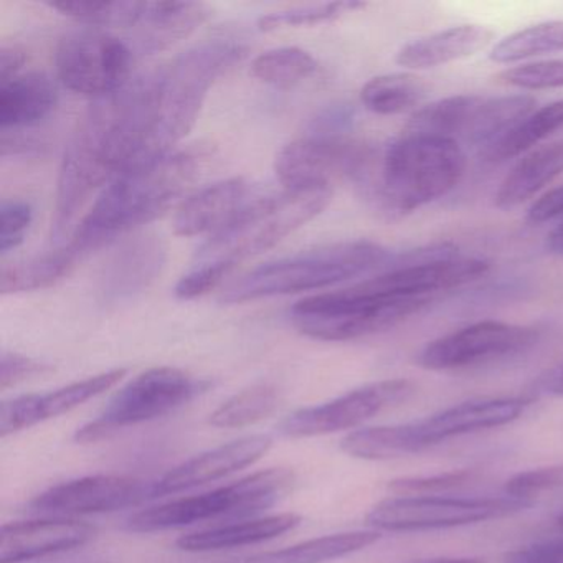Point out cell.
Instances as JSON below:
<instances>
[{
  "mask_svg": "<svg viewBox=\"0 0 563 563\" xmlns=\"http://www.w3.org/2000/svg\"><path fill=\"white\" fill-rule=\"evenodd\" d=\"M431 298H387L364 282L301 299L292 306V325L306 338L322 342H345L387 331L427 308Z\"/></svg>",
  "mask_w": 563,
  "mask_h": 563,
  "instance_id": "cell-8",
  "label": "cell"
},
{
  "mask_svg": "<svg viewBox=\"0 0 563 563\" xmlns=\"http://www.w3.org/2000/svg\"><path fill=\"white\" fill-rule=\"evenodd\" d=\"M352 121H354V110L345 104H338V107L322 111L311 121L309 134L344 136L345 131L351 128Z\"/></svg>",
  "mask_w": 563,
  "mask_h": 563,
  "instance_id": "cell-44",
  "label": "cell"
},
{
  "mask_svg": "<svg viewBox=\"0 0 563 563\" xmlns=\"http://www.w3.org/2000/svg\"><path fill=\"white\" fill-rule=\"evenodd\" d=\"M562 217L563 187H556V189L543 194L537 202L530 206L529 212H527V220L533 225L552 222V220L562 219Z\"/></svg>",
  "mask_w": 563,
  "mask_h": 563,
  "instance_id": "cell-45",
  "label": "cell"
},
{
  "mask_svg": "<svg viewBox=\"0 0 563 563\" xmlns=\"http://www.w3.org/2000/svg\"><path fill=\"white\" fill-rule=\"evenodd\" d=\"M374 151L345 136L308 134L286 144L275 173L286 190H332L338 179L361 180Z\"/></svg>",
  "mask_w": 563,
  "mask_h": 563,
  "instance_id": "cell-13",
  "label": "cell"
},
{
  "mask_svg": "<svg viewBox=\"0 0 563 563\" xmlns=\"http://www.w3.org/2000/svg\"><path fill=\"white\" fill-rule=\"evenodd\" d=\"M559 52H563V21H550L507 35L493 48L489 58L496 64H516Z\"/></svg>",
  "mask_w": 563,
  "mask_h": 563,
  "instance_id": "cell-33",
  "label": "cell"
},
{
  "mask_svg": "<svg viewBox=\"0 0 563 563\" xmlns=\"http://www.w3.org/2000/svg\"><path fill=\"white\" fill-rule=\"evenodd\" d=\"M301 523L296 514H275V516L252 517L239 522L222 523L210 529L186 533L177 539V549L183 552L202 553L216 550L235 549L276 539Z\"/></svg>",
  "mask_w": 563,
  "mask_h": 563,
  "instance_id": "cell-24",
  "label": "cell"
},
{
  "mask_svg": "<svg viewBox=\"0 0 563 563\" xmlns=\"http://www.w3.org/2000/svg\"><path fill=\"white\" fill-rule=\"evenodd\" d=\"M55 62L58 78L68 90L95 100L117 93L133 80V48L98 29L67 35L58 45Z\"/></svg>",
  "mask_w": 563,
  "mask_h": 563,
  "instance_id": "cell-12",
  "label": "cell"
},
{
  "mask_svg": "<svg viewBox=\"0 0 563 563\" xmlns=\"http://www.w3.org/2000/svg\"><path fill=\"white\" fill-rule=\"evenodd\" d=\"M473 474L470 471H454V473L437 474L430 477H401L388 484L394 493L415 494L437 493V490L451 489L467 483Z\"/></svg>",
  "mask_w": 563,
  "mask_h": 563,
  "instance_id": "cell-41",
  "label": "cell"
},
{
  "mask_svg": "<svg viewBox=\"0 0 563 563\" xmlns=\"http://www.w3.org/2000/svg\"><path fill=\"white\" fill-rule=\"evenodd\" d=\"M545 246L552 255L563 256V222L549 233Z\"/></svg>",
  "mask_w": 563,
  "mask_h": 563,
  "instance_id": "cell-47",
  "label": "cell"
},
{
  "mask_svg": "<svg viewBox=\"0 0 563 563\" xmlns=\"http://www.w3.org/2000/svg\"><path fill=\"white\" fill-rule=\"evenodd\" d=\"M559 130H563V100L532 111L516 130L510 131L484 156L493 163L512 159L532 150Z\"/></svg>",
  "mask_w": 563,
  "mask_h": 563,
  "instance_id": "cell-32",
  "label": "cell"
},
{
  "mask_svg": "<svg viewBox=\"0 0 563 563\" xmlns=\"http://www.w3.org/2000/svg\"><path fill=\"white\" fill-rule=\"evenodd\" d=\"M48 371H51V365L44 364V362L15 354V352H4L0 358V388L8 390L29 378L47 374Z\"/></svg>",
  "mask_w": 563,
  "mask_h": 563,
  "instance_id": "cell-42",
  "label": "cell"
},
{
  "mask_svg": "<svg viewBox=\"0 0 563 563\" xmlns=\"http://www.w3.org/2000/svg\"><path fill=\"white\" fill-rule=\"evenodd\" d=\"M34 220V209L24 200H4L0 206V255L14 252L24 243Z\"/></svg>",
  "mask_w": 563,
  "mask_h": 563,
  "instance_id": "cell-38",
  "label": "cell"
},
{
  "mask_svg": "<svg viewBox=\"0 0 563 563\" xmlns=\"http://www.w3.org/2000/svg\"><path fill=\"white\" fill-rule=\"evenodd\" d=\"M417 387L407 378L374 382L341 397L288 415L278 430L286 438H314L352 430L358 424L410 400Z\"/></svg>",
  "mask_w": 563,
  "mask_h": 563,
  "instance_id": "cell-14",
  "label": "cell"
},
{
  "mask_svg": "<svg viewBox=\"0 0 563 563\" xmlns=\"http://www.w3.org/2000/svg\"><path fill=\"white\" fill-rule=\"evenodd\" d=\"M25 64V54L19 47H2L0 51V85L14 80Z\"/></svg>",
  "mask_w": 563,
  "mask_h": 563,
  "instance_id": "cell-46",
  "label": "cell"
},
{
  "mask_svg": "<svg viewBox=\"0 0 563 563\" xmlns=\"http://www.w3.org/2000/svg\"><path fill=\"white\" fill-rule=\"evenodd\" d=\"M556 489H563V464L523 471L510 477L506 484L507 496L520 499H530L537 494Z\"/></svg>",
  "mask_w": 563,
  "mask_h": 563,
  "instance_id": "cell-40",
  "label": "cell"
},
{
  "mask_svg": "<svg viewBox=\"0 0 563 563\" xmlns=\"http://www.w3.org/2000/svg\"><path fill=\"white\" fill-rule=\"evenodd\" d=\"M497 80L507 87L520 88V90L563 88V58L507 68L497 75Z\"/></svg>",
  "mask_w": 563,
  "mask_h": 563,
  "instance_id": "cell-37",
  "label": "cell"
},
{
  "mask_svg": "<svg viewBox=\"0 0 563 563\" xmlns=\"http://www.w3.org/2000/svg\"><path fill=\"white\" fill-rule=\"evenodd\" d=\"M209 18L207 5L197 2H147L136 25L137 48L150 55L166 51L196 31Z\"/></svg>",
  "mask_w": 563,
  "mask_h": 563,
  "instance_id": "cell-26",
  "label": "cell"
},
{
  "mask_svg": "<svg viewBox=\"0 0 563 563\" xmlns=\"http://www.w3.org/2000/svg\"><path fill=\"white\" fill-rule=\"evenodd\" d=\"M156 126V71L95 100L71 136L57 183L54 240L60 242L91 194L146 159Z\"/></svg>",
  "mask_w": 563,
  "mask_h": 563,
  "instance_id": "cell-1",
  "label": "cell"
},
{
  "mask_svg": "<svg viewBox=\"0 0 563 563\" xmlns=\"http://www.w3.org/2000/svg\"><path fill=\"white\" fill-rule=\"evenodd\" d=\"M146 4L147 2H133V0H117V2L62 0V2H48L47 5L90 27L134 29L143 19Z\"/></svg>",
  "mask_w": 563,
  "mask_h": 563,
  "instance_id": "cell-34",
  "label": "cell"
},
{
  "mask_svg": "<svg viewBox=\"0 0 563 563\" xmlns=\"http://www.w3.org/2000/svg\"><path fill=\"white\" fill-rule=\"evenodd\" d=\"M151 483L126 476H87L48 487L29 509L54 517L91 516L136 507L151 499Z\"/></svg>",
  "mask_w": 563,
  "mask_h": 563,
  "instance_id": "cell-16",
  "label": "cell"
},
{
  "mask_svg": "<svg viewBox=\"0 0 563 563\" xmlns=\"http://www.w3.org/2000/svg\"><path fill=\"white\" fill-rule=\"evenodd\" d=\"M210 388V382L176 367H154L124 385L95 420L78 428V443H97L111 434L166 417Z\"/></svg>",
  "mask_w": 563,
  "mask_h": 563,
  "instance_id": "cell-10",
  "label": "cell"
},
{
  "mask_svg": "<svg viewBox=\"0 0 563 563\" xmlns=\"http://www.w3.org/2000/svg\"><path fill=\"white\" fill-rule=\"evenodd\" d=\"M279 405V391L272 384H255L223 401L210 413L209 423L216 428L252 427L275 413Z\"/></svg>",
  "mask_w": 563,
  "mask_h": 563,
  "instance_id": "cell-31",
  "label": "cell"
},
{
  "mask_svg": "<svg viewBox=\"0 0 563 563\" xmlns=\"http://www.w3.org/2000/svg\"><path fill=\"white\" fill-rule=\"evenodd\" d=\"M428 88L421 78L411 74H388L372 78L361 91V101L371 113L394 117L417 110Z\"/></svg>",
  "mask_w": 563,
  "mask_h": 563,
  "instance_id": "cell-30",
  "label": "cell"
},
{
  "mask_svg": "<svg viewBox=\"0 0 563 563\" xmlns=\"http://www.w3.org/2000/svg\"><path fill=\"white\" fill-rule=\"evenodd\" d=\"M391 256L385 246L368 240L331 243L252 269L223 291L222 302L242 305L329 288L385 268Z\"/></svg>",
  "mask_w": 563,
  "mask_h": 563,
  "instance_id": "cell-4",
  "label": "cell"
},
{
  "mask_svg": "<svg viewBox=\"0 0 563 563\" xmlns=\"http://www.w3.org/2000/svg\"><path fill=\"white\" fill-rule=\"evenodd\" d=\"M536 339L537 332L526 325L481 321L434 339L418 355V364L428 371L473 367L519 354L529 349Z\"/></svg>",
  "mask_w": 563,
  "mask_h": 563,
  "instance_id": "cell-15",
  "label": "cell"
},
{
  "mask_svg": "<svg viewBox=\"0 0 563 563\" xmlns=\"http://www.w3.org/2000/svg\"><path fill=\"white\" fill-rule=\"evenodd\" d=\"M126 374V368H113L47 394L22 395V397L5 400L0 405V437L8 438L9 434L29 430L35 424L68 413L85 401L110 390L118 382L123 380Z\"/></svg>",
  "mask_w": 563,
  "mask_h": 563,
  "instance_id": "cell-19",
  "label": "cell"
},
{
  "mask_svg": "<svg viewBox=\"0 0 563 563\" xmlns=\"http://www.w3.org/2000/svg\"><path fill=\"white\" fill-rule=\"evenodd\" d=\"M235 266L223 262L197 263L192 272L184 275L176 285V296L183 301H192L216 289Z\"/></svg>",
  "mask_w": 563,
  "mask_h": 563,
  "instance_id": "cell-39",
  "label": "cell"
},
{
  "mask_svg": "<svg viewBox=\"0 0 563 563\" xmlns=\"http://www.w3.org/2000/svg\"><path fill=\"white\" fill-rule=\"evenodd\" d=\"M295 483V473L286 467L258 471L209 493L140 510L128 517L126 529L136 533L164 532L209 520L253 517L288 496Z\"/></svg>",
  "mask_w": 563,
  "mask_h": 563,
  "instance_id": "cell-7",
  "label": "cell"
},
{
  "mask_svg": "<svg viewBox=\"0 0 563 563\" xmlns=\"http://www.w3.org/2000/svg\"><path fill=\"white\" fill-rule=\"evenodd\" d=\"M318 71V62L298 47L273 48L253 60L252 75L262 84L275 88H292Z\"/></svg>",
  "mask_w": 563,
  "mask_h": 563,
  "instance_id": "cell-35",
  "label": "cell"
},
{
  "mask_svg": "<svg viewBox=\"0 0 563 563\" xmlns=\"http://www.w3.org/2000/svg\"><path fill=\"white\" fill-rule=\"evenodd\" d=\"M249 183L242 177L203 187L177 210L174 220L177 235H213L249 203Z\"/></svg>",
  "mask_w": 563,
  "mask_h": 563,
  "instance_id": "cell-22",
  "label": "cell"
},
{
  "mask_svg": "<svg viewBox=\"0 0 563 563\" xmlns=\"http://www.w3.org/2000/svg\"><path fill=\"white\" fill-rule=\"evenodd\" d=\"M206 154L169 151L133 164L114 177L75 230L70 245L84 256L166 212L197 179Z\"/></svg>",
  "mask_w": 563,
  "mask_h": 563,
  "instance_id": "cell-2",
  "label": "cell"
},
{
  "mask_svg": "<svg viewBox=\"0 0 563 563\" xmlns=\"http://www.w3.org/2000/svg\"><path fill=\"white\" fill-rule=\"evenodd\" d=\"M563 174V140L530 151L500 184L496 206L512 210L532 199Z\"/></svg>",
  "mask_w": 563,
  "mask_h": 563,
  "instance_id": "cell-27",
  "label": "cell"
},
{
  "mask_svg": "<svg viewBox=\"0 0 563 563\" xmlns=\"http://www.w3.org/2000/svg\"><path fill=\"white\" fill-rule=\"evenodd\" d=\"M530 110L532 103L523 95L497 98L457 95L420 108L404 133L443 137L486 154L519 126Z\"/></svg>",
  "mask_w": 563,
  "mask_h": 563,
  "instance_id": "cell-9",
  "label": "cell"
},
{
  "mask_svg": "<svg viewBox=\"0 0 563 563\" xmlns=\"http://www.w3.org/2000/svg\"><path fill=\"white\" fill-rule=\"evenodd\" d=\"M362 2L354 0H341V2H322V4L299 5L288 11L273 12L263 15L258 21V29L262 32L282 31L289 27H308V25L324 24L335 21L349 12L364 9Z\"/></svg>",
  "mask_w": 563,
  "mask_h": 563,
  "instance_id": "cell-36",
  "label": "cell"
},
{
  "mask_svg": "<svg viewBox=\"0 0 563 563\" xmlns=\"http://www.w3.org/2000/svg\"><path fill=\"white\" fill-rule=\"evenodd\" d=\"M532 500L520 497L401 496L372 507L365 520L374 530L417 532L486 522L529 509Z\"/></svg>",
  "mask_w": 563,
  "mask_h": 563,
  "instance_id": "cell-11",
  "label": "cell"
},
{
  "mask_svg": "<svg viewBox=\"0 0 563 563\" xmlns=\"http://www.w3.org/2000/svg\"><path fill=\"white\" fill-rule=\"evenodd\" d=\"M91 523L70 517L4 523L0 530V563H25L84 547L93 539Z\"/></svg>",
  "mask_w": 563,
  "mask_h": 563,
  "instance_id": "cell-21",
  "label": "cell"
},
{
  "mask_svg": "<svg viewBox=\"0 0 563 563\" xmlns=\"http://www.w3.org/2000/svg\"><path fill=\"white\" fill-rule=\"evenodd\" d=\"M378 530H352L306 540L276 552L258 553L240 563H325L361 552L380 540Z\"/></svg>",
  "mask_w": 563,
  "mask_h": 563,
  "instance_id": "cell-28",
  "label": "cell"
},
{
  "mask_svg": "<svg viewBox=\"0 0 563 563\" xmlns=\"http://www.w3.org/2000/svg\"><path fill=\"white\" fill-rule=\"evenodd\" d=\"M466 164L454 141L404 133L374 153L357 184L382 213L405 217L456 189Z\"/></svg>",
  "mask_w": 563,
  "mask_h": 563,
  "instance_id": "cell-3",
  "label": "cell"
},
{
  "mask_svg": "<svg viewBox=\"0 0 563 563\" xmlns=\"http://www.w3.org/2000/svg\"><path fill=\"white\" fill-rule=\"evenodd\" d=\"M503 563H563V537L512 550Z\"/></svg>",
  "mask_w": 563,
  "mask_h": 563,
  "instance_id": "cell-43",
  "label": "cell"
},
{
  "mask_svg": "<svg viewBox=\"0 0 563 563\" xmlns=\"http://www.w3.org/2000/svg\"><path fill=\"white\" fill-rule=\"evenodd\" d=\"M78 258L81 256L68 243L44 255H37L14 265H4L0 272V292L8 296L48 288L67 276L74 269Z\"/></svg>",
  "mask_w": 563,
  "mask_h": 563,
  "instance_id": "cell-29",
  "label": "cell"
},
{
  "mask_svg": "<svg viewBox=\"0 0 563 563\" xmlns=\"http://www.w3.org/2000/svg\"><path fill=\"white\" fill-rule=\"evenodd\" d=\"M493 29L479 24L456 25L408 42L398 51L395 62L408 70H430L474 57L493 44Z\"/></svg>",
  "mask_w": 563,
  "mask_h": 563,
  "instance_id": "cell-23",
  "label": "cell"
},
{
  "mask_svg": "<svg viewBox=\"0 0 563 563\" xmlns=\"http://www.w3.org/2000/svg\"><path fill=\"white\" fill-rule=\"evenodd\" d=\"M545 390L556 397H563V364L550 372L545 380Z\"/></svg>",
  "mask_w": 563,
  "mask_h": 563,
  "instance_id": "cell-48",
  "label": "cell"
},
{
  "mask_svg": "<svg viewBox=\"0 0 563 563\" xmlns=\"http://www.w3.org/2000/svg\"><path fill=\"white\" fill-rule=\"evenodd\" d=\"M556 523H559L560 529L563 530V514H560L559 519H556Z\"/></svg>",
  "mask_w": 563,
  "mask_h": 563,
  "instance_id": "cell-50",
  "label": "cell"
},
{
  "mask_svg": "<svg viewBox=\"0 0 563 563\" xmlns=\"http://www.w3.org/2000/svg\"><path fill=\"white\" fill-rule=\"evenodd\" d=\"M58 103L57 84L45 74L19 75L0 85V128L22 131L51 117Z\"/></svg>",
  "mask_w": 563,
  "mask_h": 563,
  "instance_id": "cell-25",
  "label": "cell"
},
{
  "mask_svg": "<svg viewBox=\"0 0 563 563\" xmlns=\"http://www.w3.org/2000/svg\"><path fill=\"white\" fill-rule=\"evenodd\" d=\"M332 190H285L246 203L225 227L209 236L197 263L236 266L278 245L285 236L316 219L331 202Z\"/></svg>",
  "mask_w": 563,
  "mask_h": 563,
  "instance_id": "cell-6",
  "label": "cell"
},
{
  "mask_svg": "<svg viewBox=\"0 0 563 563\" xmlns=\"http://www.w3.org/2000/svg\"><path fill=\"white\" fill-rule=\"evenodd\" d=\"M272 446L269 434H249L197 454L167 471L159 479L151 481V499L184 493L245 470L262 460Z\"/></svg>",
  "mask_w": 563,
  "mask_h": 563,
  "instance_id": "cell-18",
  "label": "cell"
},
{
  "mask_svg": "<svg viewBox=\"0 0 563 563\" xmlns=\"http://www.w3.org/2000/svg\"><path fill=\"white\" fill-rule=\"evenodd\" d=\"M243 57L245 47L235 38H212L156 71V126L146 159L174 151L196 124L210 88Z\"/></svg>",
  "mask_w": 563,
  "mask_h": 563,
  "instance_id": "cell-5",
  "label": "cell"
},
{
  "mask_svg": "<svg viewBox=\"0 0 563 563\" xmlns=\"http://www.w3.org/2000/svg\"><path fill=\"white\" fill-rule=\"evenodd\" d=\"M421 563H483V560L479 559H437V560H428V562Z\"/></svg>",
  "mask_w": 563,
  "mask_h": 563,
  "instance_id": "cell-49",
  "label": "cell"
},
{
  "mask_svg": "<svg viewBox=\"0 0 563 563\" xmlns=\"http://www.w3.org/2000/svg\"><path fill=\"white\" fill-rule=\"evenodd\" d=\"M166 256V245L159 235H140L124 243L101 273V302L120 306L134 301L159 278Z\"/></svg>",
  "mask_w": 563,
  "mask_h": 563,
  "instance_id": "cell-20",
  "label": "cell"
},
{
  "mask_svg": "<svg viewBox=\"0 0 563 563\" xmlns=\"http://www.w3.org/2000/svg\"><path fill=\"white\" fill-rule=\"evenodd\" d=\"M529 400L523 398H479L463 401L423 420L407 423L413 453L473 431L489 430L512 423L522 417Z\"/></svg>",
  "mask_w": 563,
  "mask_h": 563,
  "instance_id": "cell-17",
  "label": "cell"
}]
</instances>
